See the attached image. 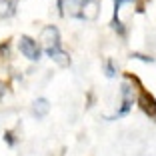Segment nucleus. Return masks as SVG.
<instances>
[{
  "mask_svg": "<svg viewBox=\"0 0 156 156\" xmlns=\"http://www.w3.org/2000/svg\"><path fill=\"white\" fill-rule=\"evenodd\" d=\"M126 2H136V0H114V16H112V22L110 26L114 28L116 32L120 34V36H126V26L122 24V20H120V8H122V4H126Z\"/></svg>",
  "mask_w": 156,
  "mask_h": 156,
  "instance_id": "423d86ee",
  "label": "nucleus"
},
{
  "mask_svg": "<svg viewBox=\"0 0 156 156\" xmlns=\"http://www.w3.org/2000/svg\"><path fill=\"white\" fill-rule=\"evenodd\" d=\"M130 58H136V60H144V62H154L152 56H146V54H140V52H132Z\"/></svg>",
  "mask_w": 156,
  "mask_h": 156,
  "instance_id": "9d476101",
  "label": "nucleus"
},
{
  "mask_svg": "<svg viewBox=\"0 0 156 156\" xmlns=\"http://www.w3.org/2000/svg\"><path fill=\"white\" fill-rule=\"evenodd\" d=\"M58 12H60V16H64V2L62 0H58Z\"/></svg>",
  "mask_w": 156,
  "mask_h": 156,
  "instance_id": "ddd939ff",
  "label": "nucleus"
},
{
  "mask_svg": "<svg viewBox=\"0 0 156 156\" xmlns=\"http://www.w3.org/2000/svg\"><path fill=\"white\" fill-rule=\"evenodd\" d=\"M40 40H42V44H44L46 54L50 56L56 64L62 66V68L70 66V56H68V52L62 50V40H60L58 28L56 26H46L40 34Z\"/></svg>",
  "mask_w": 156,
  "mask_h": 156,
  "instance_id": "f257e3e1",
  "label": "nucleus"
},
{
  "mask_svg": "<svg viewBox=\"0 0 156 156\" xmlns=\"http://www.w3.org/2000/svg\"><path fill=\"white\" fill-rule=\"evenodd\" d=\"M8 50H10V42L6 40L4 44H0V56H8Z\"/></svg>",
  "mask_w": 156,
  "mask_h": 156,
  "instance_id": "f8f14e48",
  "label": "nucleus"
},
{
  "mask_svg": "<svg viewBox=\"0 0 156 156\" xmlns=\"http://www.w3.org/2000/svg\"><path fill=\"white\" fill-rule=\"evenodd\" d=\"M70 16L80 20H96L100 12V0H68Z\"/></svg>",
  "mask_w": 156,
  "mask_h": 156,
  "instance_id": "f03ea898",
  "label": "nucleus"
},
{
  "mask_svg": "<svg viewBox=\"0 0 156 156\" xmlns=\"http://www.w3.org/2000/svg\"><path fill=\"white\" fill-rule=\"evenodd\" d=\"M120 94H122V106L118 108L114 116H108V120H114V118H120V116H126L132 108V100H134V94H132V86L130 84H122L120 86Z\"/></svg>",
  "mask_w": 156,
  "mask_h": 156,
  "instance_id": "20e7f679",
  "label": "nucleus"
},
{
  "mask_svg": "<svg viewBox=\"0 0 156 156\" xmlns=\"http://www.w3.org/2000/svg\"><path fill=\"white\" fill-rule=\"evenodd\" d=\"M18 0H0V18H10L16 12Z\"/></svg>",
  "mask_w": 156,
  "mask_h": 156,
  "instance_id": "0eeeda50",
  "label": "nucleus"
},
{
  "mask_svg": "<svg viewBox=\"0 0 156 156\" xmlns=\"http://www.w3.org/2000/svg\"><path fill=\"white\" fill-rule=\"evenodd\" d=\"M20 52H22V56H26L28 60H32V62H36L38 58H40V46L36 44V40H32L30 36H20Z\"/></svg>",
  "mask_w": 156,
  "mask_h": 156,
  "instance_id": "39448f33",
  "label": "nucleus"
},
{
  "mask_svg": "<svg viewBox=\"0 0 156 156\" xmlns=\"http://www.w3.org/2000/svg\"><path fill=\"white\" fill-rule=\"evenodd\" d=\"M48 110H50V104H48L46 98H38V100L34 102V116H36V118H44V116L48 114Z\"/></svg>",
  "mask_w": 156,
  "mask_h": 156,
  "instance_id": "6e6552de",
  "label": "nucleus"
},
{
  "mask_svg": "<svg viewBox=\"0 0 156 156\" xmlns=\"http://www.w3.org/2000/svg\"><path fill=\"white\" fill-rule=\"evenodd\" d=\"M126 78L132 80V82H136V86H138V106L142 108V112H144V114H148L150 118H156V98L152 96L142 84H140V80H138L136 76L126 74Z\"/></svg>",
  "mask_w": 156,
  "mask_h": 156,
  "instance_id": "7ed1b4c3",
  "label": "nucleus"
},
{
  "mask_svg": "<svg viewBox=\"0 0 156 156\" xmlns=\"http://www.w3.org/2000/svg\"><path fill=\"white\" fill-rule=\"evenodd\" d=\"M4 140L8 142V146H14V144H16V140H14V134L10 132V130H6V132H4Z\"/></svg>",
  "mask_w": 156,
  "mask_h": 156,
  "instance_id": "9b49d317",
  "label": "nucleus"
},
{
  "mask_svg": "<svg viewBox=\"0 0 156 156\" xmlns=\"http://www.w3.org/2000/svg\"><path fill=\"white\" fill-rule=\"evenodd\" d=\"M2 94H4V90H2V88H0V98H2Z\"/></svg>",
  "mask_w": 156,
  "mask_h": 156,
  "instance_id": "4468645a",
  "label": "nucleus"
},
{
  "mask_svg": "<svg viewBox=\"0 0 156 156\" xmlns=\"http://www.w3.org/2000/svg\"><path fill=\"white\" fill-rule=\"evenodd\" d=\"M104 70H106V76H108V78H114L116 76V68H114V62H112V60H106Z\"/></svg>",
  "mask_w": 156,
  "mask_h": 156,
  "instance_id": "1a4fd4ad",
  "label": "nucleus"
}]
</instances>
